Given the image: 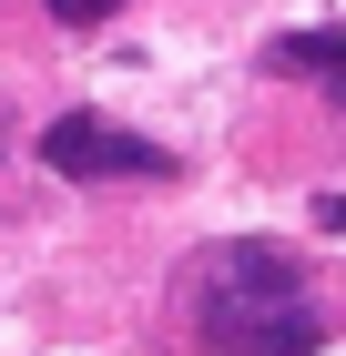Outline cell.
<instances>
[{
    "mask_svg": "<svg viewBox=\"0 0 346 356\" xmlns=\"http://www.w3.org/2000/svg\"><path fill=\"white\" fill-rule=\"evenodd\" d=\"M285 72H316V82L346 92V31H306V41H285Z\"/></svg>",
    "mask_w": 346,
    "mask_h": 356,
    "instance_id": "3",
    "label": "cell"
},
{
    "mask_svg": "<svg viewBox=\"0 0 346 356\" xmlns=\"http://www.w3.org/2000/svg\"><path fill=\"white\" fill-rule=\"evenodd\" d=\"M123 0H52V21H72V31H92V21H112Z\"/></svg>",
    "mask_w": 346,
    "mask_h": 356,
    "instance_id": "4",
    "label": "cell"
},
{
    "mask_svg": "<svg viewBox=\"0 0 346 356\" xmlns=\"http://www.w3.org/2000/svg\"><path fill=\"white\" fill-rule=\"evenodd\" d=\"M194 336L204 356H306L326 336V305L285 245H214L194 275Z\"/></svg>",
    "mask_w": 346,
    "mask_h": 356,
    "instance_id": "1",
    "label": "cell"
},
{
    "mask_svg": "<svg viewBox=\"0 0 346 356\" xmlns=\"http://www.w3.org/2000/svg\"><path fill=\"white\" fill-rule=\"evenodd\" d=\"M0 153H10V112H0Z\"/></svg>",
    "mask_w": 346,
    "mask_h": 356,
    "instance_id": "5",
    "label": "cell"
},
{
    "mask_svg": "<svg viewBox=\"0 0 346 356\" xmlns=\"http://www.w3.org/2000/svg\"><path fill=\"white\" fill-rule=\"evenodd\" d=\"M41 163L72 173V184H173V153L123 133V122H102V112H61L41 133Z\"/></svg>",
    "mask_w": 346,
    "mask_h": 356,
    "instance_id": "2",
    "label": "cell"
}]
</instances>
